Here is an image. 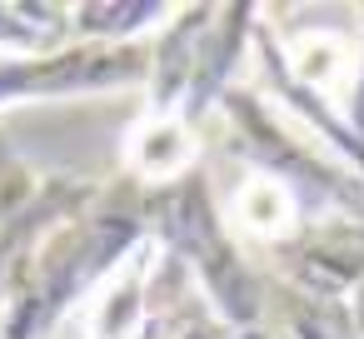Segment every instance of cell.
<instances>
[{"label": "cell", "mask_w": 364, "mask_h": 339, "mask_svg": "<svg viewBox=\"0 0 364 339\" xmlns=\"http://www.w3.org/2000/svg\"><path fill=\"white\" fill-rule=\"evenodd\" d=\"M264 274L349 304V294L364 284V220L354 215H309L289 240L264 249Z\"/></svg>", "instance_id": "6"}, {"label": "cell", "mask_w": 364, "mask_h": 339, "mask_svg": "<svg viewBox=\"0 0 364 339\" xmlns=\"http://www.w3.org/2000/svg\"><path fill=\"white\" fill-rule=\"evenodd\" d=\"M344 120H349V130L364 140V6H359V60H354L349 95H344Z\"/></svg>", "instance_id": "14"}, {"label": "cell", "mask_w": 364, "mask_h": 339, "mask_svg": "<svg viewBox=\"0 0 364 339\" xmlns=\"http://www.w3.org/2000/svg\"><path fill=\"white\" fill-rule=\"evenodd\" d=\"M75 41L90 45H140L165 31L175 6H155V0H75Z\"/></svg>", "instance_id": "12"}, {"label": "cell", "mask_w": 364, "mask_h": 339, "mask_svg": "<svg viewBox=\"0 0 364 339\" xmlns=\"http://www.w3.org/2000/svg\"><path fill=\"white\" fill-rule=\"evenodd\" d=\"M160 264V244L145 240L95 294V304L80 314L85 339H140L145 334V314H150V279Z\"/></svg>", "instance_id": "9"}, {"label": "cell", "mask_w": 364, "mask_h": 339, "mask_svg": "<svg viewBox=\"0 0 364 339\" xmlns=\"http://www.w3.org/2000/svg\"><path fill=\"white\" fill-rule=\"evenodd\" d=\"M215 115H220L230 145L240 150V160L250 170L279 180L284 190H294L304 215H354V220H364V175H354L314 135H304L294 120H284L255 90V80H240L235 90H225Z\"/></svg>", "instance_id": "3"}, {"label": "cell", "mask_w": 364, "mask_h": 339, "mask_svg": "<svg viewBox=\"0 0 364 339\" xmlns=\"http://www.w3.org/2000/svg\"><path fill=\"white\" fill-rule=\"evenodd\" d=\"M215 21V6H175V16L165 21V31L150 41V85H145V110L155 115H180L190 80H195V60H200V41Z\"/></svg>", "instance_id": "8"}, {"label": "cell", "mask_w": 364, "mask_h": 339, "mask_svg": "<svg viewBox=\"0 0 364 339\" xmlns=\"http://www.w3.org/2000/svg\"><path fill=\"white\" fill-rule=\"evenodd\" d=\"M0 160H6V140H0Z\"/></svg>", "instance_id": "17"}, {"label": "cell", "mask_w": 364, "mask_h": 339, "mask_svg": "<svg viewBox=\"0 0 364 339\" xmlns=\"http://www.w3.org/2000/svg\"><path fill=\"white\" fill-rule=\"evenodd\" d=\"M145 240V185H135L130 175L105 180L100 195L75 220L50 230L6 284L0 339H50Z\"/></svg>", "instance_id": "1"}, {"label": "cell", "mask_w": 364, "mask_h": 339, "mask_svg": "<svg viewBox=\"0 0 364 339\" xmlns=\"http://www.w3.org/2000/svg\"><path fill=\"white\" fill-rule=\"evenodd\" d=\"M235 339H274V334H269V329L259 324V329H250V334H235Z\"/></svg>", "instance_id": "16"}, {"label": "cell", "mask_w": 364, "mask_h": 339, "mask_svg": "<svg viewBox=\"0 0 364 339\" xmlns=\"http://www.w3.org/2000/svg\"><path fill=\"white\" fill-rule=\"evenodd\" d=\"M264 329L274 339H359L349 304L304 294L274 274H264Z\"/></svg>", "instance_id": "11"}, {"label": "cell", "mask_w": 364, "mask_h": 339, "mask_svg": "<svg viewBox=\"0 0 364 339\" xmlns=\"http://www.w3.org/2000/svg\"><path fill=\"white\" fill-rule=\"evenodd\" d=\"M150 85V41L140 45H90L75 41L50 55H0V110L26 100H70Z\"/></svg>", "instance_id": "4"}, {"label": "cell", "mask_w": 364, "mask_h": 339, "mask_svg": "<svg viewBox=\"0 0 364 339\" xmlns=\"http://www.w3.org/2000/svg\"><path fill=\"white\" fill-rule=\"evenodd\" d=\"M225 215H230V225H235L240 240H255V244H264V249H274L279 240H289V235L309 220L304 205L294 200V190H284L279 180H269V175H259V170H245V180L230 190Z\"/></svg>", "instance_id": "10"}, {"label": "cell", "mask_w": 364, "mask_h": 339, "mask_svg": "<svg viewBox=\"0 0 364 339\" xmlns=\"http://www.w3.org/2000/svg\"><path fill=\"white\" fill-rule=\"evenodd\" d=\"M75 45V16L60 0H0V55H50Z\"/></svg>", "instance_id": "13"}, {"label": "cell", "mask_w": 364, "mask_h": 339, "mask_svg": "<svg viewBox=\"0 0 364 339\" xmlns=\"http://www.w3.org/2000/svg\"><path fill=\"white\" fill-rule=\"evenodd\" d=\"M100 185L105 180L85 175H36L16 155L0 160V299L16 269L36 254V244L65 220H75L100 195Z\"/></svg>", "instance_id": "5"}, {"label": "cell", "mask_w": 364, "mask_h": 339, "mask_svg": "<svg viewBox=\"0 0 364 339\" xmlns=\"http://www.w3.org/2000/svg\"><path fill=\"white\" fill-rule=\"evenodd\" d=\"M125 170L135 185L145 190H160V185H175L185 180L190 170H200V155H205V130L190 125L185 115H155L145 110L130 130H125Z\"/></svg>", "instance_id": "7"}, {"label": "cell", "mask_w": 364, "mask_h": 339, "mask_svg": "<svg viewBox=\"0 0 364 339\" xmlns=\"http://www.w3.org/2000/svg\"><path fill=\"white\" fill-rule=\"evenodd\" d=\"M145 225L150 240L190 269L200 299L230 334H250L264 324V264L245 254V240L215 200L205 165L175 185L145 190Z\"/></svg>", "instance_id": "2"}, {"label": "cell", "mask_w": 364, "mask_h": 339, "mask_svg": "<svg viewBox=\"0 0 364 339\" xmlns=\"http://www.w3.org/2000/svg\"><path fill=\"white\" fill-rule=\"evenodd\" d=\"M349 314H354V334L364 339V284H359V289L349 294Z\"/></svg>", "instance_id": "15"}]
</instances>
